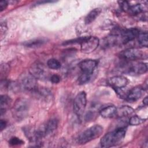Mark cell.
<instances>
[{
	"mask_svg": "<svg viewBox=\"0 0 148 148\" xmlns=\"http://www.w3.org/2000/svg\"><path fill=\"white\" fill-rule=\"evenodd\" d=\"M117 108L113 105H109L102 108L99 111L100 115L105 119L112 118L116 116Z\"/></svg>",
	"mask_w": 148,
	"mask_h": 148,
	"instance_id": "2e32d148",
	"label": "cell"
},
{
	"mask_svg": "<svg viewBox=\"0 0 148 148\" xmlns=\"http://www.w3.org/2000/svg\"><path fill=\"white\" fill-rule=\"evenodd\" d=\"M18 84L20 88L31 92H34L38 88L37 79L29 73L21 78Z\"/></svg>",
	"mask_w": 148,
	"mask_h": 148,
	"instance_id": "30bf717a",
	"label": "cell"
},
{
	"mask_svg": "<svg viewBox=\"0 0 148 148\" xmlns=\"http://www.w3.org/2000/svg\"><path fill=\"white\" fill-rule=\"evenodd\" d=\"M47 66L52 69H58L61 68V65L60 62L55 59V58H51L49 59L47 62Z\"/></svg>",
	"mask_w": 148,
	"mask_h": 148,
	"instance_id": "603a6c76",
	"label": "cell"
},
{
	"mask_svg": "<svg viewBox=\"0 0 148 148\" xmlns=\"http://www.w3.org/2000/svg\"><path fill=\"white\" fill-rule=\"evenodd\" d=\"M6 125H7V123H6V121L5 120H1V121H0V130H1V131H2L6 128Z\"/></svg>",
	"mask_w": 148,
	"mask_h": 148,
	"instance_id": "f546056e",
	"label": "cell"
},
{
	"mask_svg": "<svg viewBox=\"0 0 148 148\" xmlns=\"http://www.w3.org/2000/svg\"><path fill=\"white\" fill-rule=\"evenodd\" d=\"M86 105V93L84 91H81L76 95L73 101V111L79 118H81L83 116Z\"/></svg>",
	"mask_w": 148,
	"mask_h": 148,
	"instance_id": "8992f818",
	"label": "cell"
},
{
	"mask_svg": "<svg viewBox=\"0 0 148 148\" xmlns=\"http://www.w3.org/2000/svg\"><path fill=\"white\" fill-rule=\"evenodd\" d=\"M102 9L101 8H95L91 10L86 16L84 23L86 24H89L94 21L96 18L100 14Z\"/></svg>",
	"mask_w": 148,
	"mask_h": 148,
	"instance_id": "ffe728a7",
	"label": "cell"
},
{
	"mask_svg": "<svg viewBox=\"0 0 148 148\" xmlns=\"http://www.w3.org/2000/svg\"><path fill=\"white\" fill-rule=\"evenodd\" d=\"M60 80H61V78H60V76L57 74L52 75L50 77V81L53 83H54V84L58 83L60 82Z\"/></svg>",
	"mask_w": 148,
	"mask_h": 148,
	"instance_id": "83f0119b",
	"label": "cell"
},
{
	"mask_svg": "<svg viewBox=\"0 0 148 148\" xmlns=\"http://www.w3.org/2000/svg\"><path fill=\"white\" fill-rule=\"evenodd\" d=\"M146 119H142L137 115H132L128 120V124L131 125H139L146 121Z\"/></svg>",
	"mask_w": 148,
	"mask_h": 148,
	"instance_id": "44dd1931",
	"label": "cell"
},
{
	"mask_svg": "<svg viewBox=\"0 0 148 148\" xmlns=\"http://www.w3.org/2000/svg\"><path fill=\"white\" fill-rule=\"evenodd\" d=\"M134 113V110L131 107L125 105L117 108L116 114L115 117L120 119H123L130 116H131Z\"/></svg>",
	"mask_w": 148,
	"mask_h": 148,
	"instance_id": "9a60e30c",
	"label": "cell"
},
{
	"mask_svg": "<svg viewBox=\"0 0 148 148\" xmlns=\"http://www.w3.org/2000/svg\"><path fill=\"white\" fill-rule=\"evenodd\" d=\"M91 75L83 73L78 78L77 83L79 84H84L87 83L91 79Z\"/></svg>",
	"mask_w": 148,
	"mask_h": 148,
	"instance_id": "cb8c5ba5",
	"label": "cell"
},
{
	"mask_svg": "<svg viewBox=\"0 0 148 148\" xmlns=\"http://www.w3.org/2000/svg\"><path fill=\"white\" fill-rule=\"evenodd\" d=\"M138 42L140 46L147 47L148 45L147 41V32H140L138 37Z\"/></svg>",
	"mask_w": 148,
	"mask_h": 148,
	"instance_id": "7402d4cb",
	"label": "cell"
},
{
	"mask_svg": "<svg viewBox=\"0 0 148 148\" xmlns=\"http://www.w3.org/2000/svg\"><path fill=\"white\" fill-rule=\"evenodd\" d=\"M127 77L121 75L114 76L108 80V84L114 89H119L125 87L128 84Z\"/></svg>",
	"mask_w": 148,
	"mask_h": 148,
	"instance_id": "7c38bea8",
	"label": "cell"
},
{
	"mask_svg": "<svg viewBox=\"0 0 148 148\" xmlns=\"http://www.w3.org/2000/svg\"><path fill=\"white\" fill-rule=\"evenodd\" d=\"M9 143L12 146H19L23 145L24 143V142L18 138L12 137L9 140Z\"/></svg>",
	"mask_w": 148,
	"mask_h": 148,
	"instance_id": "d4e9b609",
	"label": "cell"
},
{
	"mask_svg": "<svg viewBox=\"0 0 148 148\" xmlns=\"http://www.w3.org/2000/svg\"><path fill=\"white\" fill-rule=\"evenodd\" d=\"M8 29V27H7V24L6 22L3 20L1 21V39L2 40L3 38L5 36V34L7 31Z\"/></svg>",
	"mask_w": 148,
	"mask_h": 148,
	"instance_id": "484cf974",
	"label": "cell"
},
{
	"mask_svg": "<svg viewBox=\"0 0 148 148\" xmlns=\"http://www.w3.org/2000/svg\"><path fill=\"white\" fill-rule=\"evenodd\" d=\"M143 104L145 105V106H147V103H148V100H147V97H146L143 100Z\"/></svg>",
	"mask_w": 148,
	"mask_h": 148,
	"instance_id": "4dcf8cb0",
	"label": "cell"
},
{
	"mask_svg": "<svg viewBox=\"0 0 148 148\" xmlns=\"http://www.w3.org/2000/svg\"><path fill=\"white\" fill-rule=\"evenodd\" d=\"M29 73L36 79L43 80L47 77L49 72L46 66L40 62L33 63L29 69Z\"/></svg>",
	"mask_w": 148,
	"mask_h": 148,
	"instance_id": "52a82bcc",
	"label": "cell"
},
{
	"mask_svg": "<svg viewBox=\"0 0 148 148\" xmlns=\"http://www.w3.org/2000/svg\"><path fill=\"white\" fill-rule=\"evenodd\" d=\"M98 62L95 60L87 59L82 61L79 64V68L83 73L92 75L94 69L97 67Z\"/></svg>",
	"mask_w": 148,
	"mask_h": 148,
	"instance_id": "5bb4252c",
	"label": "cell"
},
{
	"mask_svg": "<svg viewBox=\"0 0 148 148\" xmlns=\"http://www.w3.org/2000/svg\"><path fill=\"white\" fill-rule=\"evenodd\" d=\"M47 42V39L45 38H38L25 41L23 43V45L27 47L36 48L43 46Z\"/></svg>",
	"mask_w": 148,
	"mask_h": 148,
	"instance_id": "ac0fdd59",
	"label": "cell"
},
{
	"mask_svg": "<svg viewBox=\"0 0 148 148\" xmlns=\"http://www.w3.org/2000/svg\"><path fill=\"white\" fill-rule=\"evenodd\" d=\"M29 106V102L27 99L24 98L17 99L12 108L13 118L18 121L25 119L28 115Z\"/></svg>",
	"mask_w": 148,
	"mask_h": 148,
	"instance_id": "3957f363",
	"label": "cell"
},
{
	"mask_svg": "<svg viewBox=\"0 0 148 148\" xmlns=\"http://www.w3.org/2000/svg\"><path fill=\"white\" fill-rule=\"evenodd\" d=\"M120 57L124 61H138L147 58V53L136 48H130L122 51Z\"/></svg>",
	"mask_w": 148,
	"mask_h": 148,
	"instance_id": "5b68a950",
	"label": "cell"
},
{
	"mask_svg": "<svg viewBox=\"0 0 148 148\" xmlns=\"http://www.w3.org/2000/svg\"><path fill=\"white\" fill-rule=\"evenodd\" d=\"M103 127L98 124L92 125L84 131L77 138V142L80 145L86 144L99 138L103 133Z\"/></svg>",
	"mask_w": 148,
	"mask_h": 148,
	"instance_id": "277c9868",
	"label": "cell"
},
{
	"mask_svg": "<svg viewBox=\"0 0 148 148\" xmlns=\"http://www.w3.org/2000/svg\"><path fill=\"white\" fill-rule=\"evenodd\" d=\"M118 2H119L120 6L121 9H122V10H123L125 12H127L128 9L130 5L129 4L128 2L126 1H119Z\"/></svg>",
	"mask_w": 148,
	"mask_h": 148,
	"instance_id": "4316f807",
	"label": "cell"
},
{
	"mask_svg": "<svg viewBox=\"0 0 148 148\" xmlns=\"http://www.w3.org/2000/svg\"><path fill=\"white\" fill-rule=\"evenodd\" d=\"M145 88L141 86H136L131 88L125 95V99L131 102L139 99L144 94Z\"/></svg>",
	"mask_w": 148,
	"mask_h": 148,
	"instance_id": "4fadbf2b",
	"label": "cell"
},
{
	"mask_svg": "<svg viewBox=\"0 0 148 148\" xmlns=\"http://www.w3.org/2000/svg\"><path fill=\"white\" fill-rule=\"evenodd\" d=\"M123 61L118 66V70L121 73L135 76L144 74L147 71L146 63L138 61Z\"/></svg>",
	"mask_w": 148,
	"mask_h": 148,
	"instance_id": "6da1fadb",
	"label": "cell"
},
{
	"mask_svg": "<svg viewBox=\"0 0 148 148\" xmlns=\"http://www.w3.org/2000/svg\"><path fill=\"white\" fill-rule=\"evenodd\" d=\"M125 133L126 129L125 127H120L106 134L101 139V146L102 147H111L120 145L123 142Z\"/></svg>",
	"mask_w": 148,
	"mask_h": 148,
	"instance_id": "7a4b0ae2",
	"label": "cell"
},
{
	"mask_svg": "<svg viewBox=\"0 0 148 148\" xmlns=\"http://www.w3.org/2000/svg\"><path fill=\"white\" fill-rule=\"evenodd\" d=\"M58 120L55 119H51L44 125L39 128V131L44 138L52 134L57 128Z\"/></svg>",
	"mask_w": 148,
	"mask_h": 148,
	"instance_id": "8fae6325",
	"label": "cell"
},
{
	"mask_svg": "<svg viewBox=\"0 0 148 148\" xmlns=\"http://www.w3.org/2000/svg\"><path fill=\"white\" fill-rule=\"evenodd\" d=\"M139 33V30L135 28H131L125 29H121V32L119 35L120 45H125L134 40L135 39L137 38Z\"/></svg>",
	"mask_w": 148,
	"mask_h": 148,
	"instance_id": "9c48e42d",
	"label": "cell"
},
{
	"mask_svg": "<svg viewBox=\"0 0 148 148\" xmlns=\"http://www.w3.org/2000/svg\"><path fill=\"white\" fill-rule=\"evenodd\" d=\"M8 5V2L6 1H2L0 2V11L2 12L5 10Z\"/></svg>",
	"mask_w": 148,
	"mask_h": 148,
	"instance_id": "f1b7e54d",
	"label": "cell"
},
{
	"mask_svg": "<svg viewBox=\"0 0 148 148\" xmlns=\"http://www.w3.org/2000/svg\"><path fill=\"white\" fill-rule=\"evenodd\" d=\"M99 40L95 36H86L80 43L81 51L84 53H90L94 51L99 46Z\"/></svg>",
	"mask_w": 148,
	"mask_h": 148,
	"instance_id": "ba28073f",
	"label": "cell"
},
{
	"mask_svg": "<svg viewBox=\"0 0 148 148\" xmlns=\"http://www.w3.org/2000/svg\"><path fill=\"white\" fill-rule=\"evenodd\" d=\"M12 99L7 95H1L0 98V114L2 116L9 108Z\"/></svg>",
	"mask_w": 148,
	"mask_h": 148,
	"instance_id": "e0dca14e",
	"label": "cell"
},
{
	"mask_svg": "<svg viewBox=\"0 0 148 148\" xmlns=\"http://www.w3.org/2000/svg\"><path fill=\"white\" fill-rule=\"evenodd\" d=\"M145 5H142L140 3H138L133 5H130V7L128 9L127 13L132 16H136L142 13L145 12Z\"/></svg>",
	"mask_w": 148,
	"mask_h": 148,
	"instance_id": "d6986e66",
	"label": "cell"
}]
</instances>
